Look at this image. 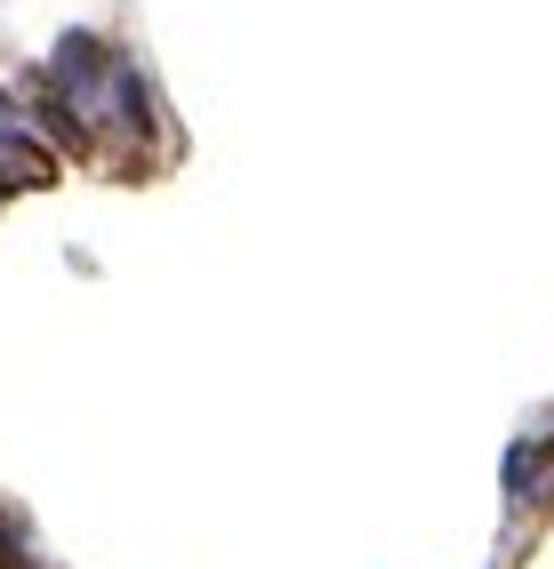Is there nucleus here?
<instances>
[{
	"mask_svg": "<svg viewBox=\"0 0 554 569\" xmlns=\"http://www.w3.org/2000/svg\"><path fill=\"white\" fill-rule=\"evenodd\" d=\"M0 177H9V184H49L57 161L41 153V144H17V137H9V144H0Z\"/></svg>",
	"mask_w": 554,
	"mask_h": 569,
	"instance_id": "1",
	"label": "nucleus"
},
{
	"mask_svg": "<svg viewBox=\"0 0 554 569\" xmlns=\"http://www.w3.org/2000/svg\"><path fill=\"white\" fill-rule=\"evenodd\" d=\"M9 561H17V546H9V529H0V569H9Z\"/></svg>",
	"mask_w": 554,
	"mask_h": 569,
	"instance_id": "2",
	"label": "nucleus"
}]
</instances>
